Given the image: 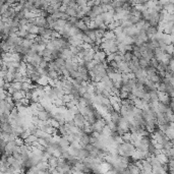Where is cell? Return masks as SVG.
Segmentation results:
<instances>
[{
  "label": "cell",
  "instance_id": "obj_1",
  "mask_svg": "<svg viewBox=\"0 0 174 174\" xmlns=\"http://www.w3.org/2000/svg\"><path fill=\"white\" fill-rule=\"evenodd\" d=\"M72 120H73V124H74V125H75L76 127L80 128V129H82V126L86 124V119H85V116L80 114V112L73 115V119H72Z\"/></svg>",
  "mask_w": 174,
  "mask_h": 174
},
{
  "label": "cell",
  "instance_id": "obj_2",
  "mask_svg": "<svg viewBox=\"0 0 174 174\" xmlns=\"http://www.w3.org/2000/svg\"><path fill=\"white\" fill-rule=\"evenodd\" d=\"M100 82H101V85L103 86V88H104V90L107 91V92H109V93H110V91L114 88V84H113L112 80H110L108 76L104 78Z\"/></svg>",
  "mask_w": 174,
  "mask_h": 174
},
{
  "label": "cell",
  "instance_id": "obj_3",
  "mask_svg": "<svg viewBox=\"0 0 174 174\" xmlns=\"http://www.w3.org/2000/svg\"><path fill=\"white\" fill-rule=\"evenodd\" d=\"M37 117H38V119L41 120V121L47 122L49 119H50L51 117H52V115H51L49 112H47V111L45 110V109H43V110L39 111V112H38V115H37Z\"/></svg>",
  "mask_w": 174,
  "mask_h": 174
},
{
  "label": "cell",
  "instance_id": "obj_4",
  "mask_svg": "<svg viewBox=\"0 0 174 174\" xmlns=\"http://www.w3.org/2000/svg\"><path fill=\"white\" fill-rule=\"evenodd\" d=\"M106 53L104 52V51L102 50H98L97 52H95L94 54V60H96L97 62H104L105 60H106Z\"/></svg>",
  "mask_w": 174,
  "mask_h": 174
},
{
  "label": "cell",
  "instance_id": "obj_5",
  "mask_svg": "<svg viewBox=\"0 0 174 174\" xmlns=\"http://www.w3.org/2000/svg\"><path fill=\"white\" fill-rule=\"evenodd\" d=\"M157 33H158V29H157V27H151L150 26L146 30V35H147V37H148L149 40L155 38V36L157 35Z\"/></svg>",
  "mask_w": 174,
  "mask_h": 174
},
{
  "label": "cell",
  "instance_id": "obj_6",
  "mask_svg": "<svg viewBox=\"0 0 174 174\" xmlns=\"http://www.w3.org/2000/svg\"><path fill=\"white\" fill-rule=\"evenodd\" d=\"M35 26L37 28L41 29V28H48V24H47L46 18L43 17V16H39L36 18V22H35Z\"/></svg>",
  "mask_w": 174,
  "mask_h": 174
},
{
  "label": "cell",
  "instance_id": "obj_7",
  "mask_svg": "<svg viewBox=\"0 0 174 174\" xmlns=\"http://www.w3.org/2000/svg\"><path fill=\"white\" fill-rule=\"evenodd\" d=\"M156 159L159 161V162L161 163L162 165H165V164H167V162H168V158H167V156L166 155H164V154H162V153H160V154H158V155H156Z\"/></svg>",
  "mask_w": 174,
  "mask_h": 174
},
{
  "label": "cell",
  "instance_id": "obj_8",
  "mask_svg": "<svg viewBox=\"0 0 174 174\" xmlns=\"http://www.w3.org/2000/svg\"><path fill=\"white\" fill-rule=\"evenodd\" d=\"M128 169H129L130 171V174H140V169L138 168L134 163L133 164H130L129 166H128Z\"/></svg>",
  "mask_w": 174,
  "mask_h": 174
},
{
  "label": "cell",
  "instance_id": "obj_9",
  "mask_svg": "<svg viewBox=\"0 0 174 174\" xmlns=\"http://www.w3.org/2000/svg\"><path fill=\"white\" fill-rule=\"evenodd\" d=\"M131 58H132V52H125L123 54V61L126 62V63L130 62Z\"/></svg>",
  "mask_w": 174,
  "mask_h": 174
},
{
  "label": "cell",
  "instance_id": "obj_10",
  "mask_svg": "<svg viewBox=\"0 0 174 174\" xmlns=\"http://www.w3.org/2000/svg\"><path fill=\"white\" fill-rule=\"evenodd\" d=\"M61 100H62V102H63V104L65 105V104H67V103H69L70 101L72 100V98H71L70 95H63V97L61 98Z\"/></svg>",
  "mask_w": 174,
  "mask_h": 174
}]
</instances>
